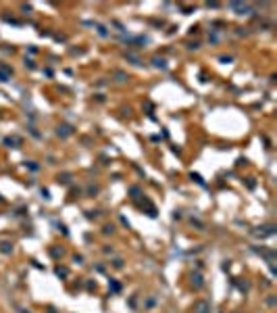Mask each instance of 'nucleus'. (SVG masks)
<instances>
[{
  "mask_svg": "<svg viewBox=\"0 0 277 313\" xmlns=\"http://www.w3.org/2000/svg\"><path fill=\"white\" fill-rule=\"evenodd\" d=\"M192 311L194 313H210V305H208L206 301H196L194 307H192Z\"/></svg>",
  "mask_w": 277,
  "mask_h": 313,
  "instance_id": "nucleus-1",
  "label": "nucleus"
},
{
  "mask_svg": "<svg viewBox=\"0 0 277 313\" xmlns=\"http://www.w3.org/2000/svg\"><path fill=\"white\" fill-rule=\"evenodd\" d=\"M202 284H204V282H202V276L200 273H194V276H192V286H194V288H202Z\"/></svg>",
  "mask_w": 277,
  "mask_h": 313,
  "instance_id": "nucleus-2",
  "label": "nucleus"
},
{
  "mask_svg": "<svg viewBox=\"0 0 277 313\" xmlns=\"http://www.w3.org/2000/svg\"><path fill=\"white\" fill-rule=\"evenodd\" d=\"M56 134H58V136H69L71 127H69V125H58V132H56Z\"/></svg>",
  "mask_w": 277,
  "mask_h": 313,
  "instance_id": "nucleus-3",
  "label": "nucleus"
},
{
  "mask_svg": "<svg viewBox=\"0 0 277 313\" xmlns=\"http://www.w3.org/2000/svg\"><path fill=\"white\" fill-rule=\"evenodd\" d=\"M11 250H13V244H11V242H2V244H0V253H4V255H7V253H11Z\"/></svg>",
  "mask_w": 277,
  "mask_h": 313,
  "instance_id": "nucleus-4",
  "label": "nucleus"
},
{
  "mask_svg": "<svg viewBox=\"0 0 277 313\" xmlns=\"http://www.w3.org/2000/svg\"><path fill=\"white\" fill-rule=\"evenodd\" d=\"M4 142H7V144H19L21 140H19V138H7Z\"/></svg>",
  "mask_w": 277,
  "mask_h": 313,
  "instance_id": "nucleus-5",
  "label": "nucleus"
},
{
  "mask_svg": "<svg viewBox=\"0 0 277 313\" xmlns=\"http://www.w3.org/2000/svg\"><path fill=\"white\" fill-rule=\"evenodd\" d=\"M56 273H58V276H67V269H65V267H56Z\"/></svg>",
  "mask_w": 277,
  "mask_h": 313,
  "instance_id": "nucleus-6",
  "label": "nucleus"
},
{
  "mask_svg": "<svg viewBox=\"0 0 277 313\" xmlns=\"http://www.w3.org/2000/svg\"><path fill=\"white\" fill-rule=\"evenodd\" d=\"M7 79H8V75H7V73H4L2 69H0V82H7Z\"/></svg>",
  "mask_w": 277,
  "mask_h": 313,
  "instance_id": "nucleus-7",
  "label": "nucleus"
}]
</instances>
